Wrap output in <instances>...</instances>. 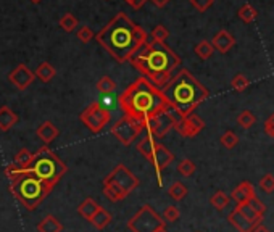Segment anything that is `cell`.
Listing matches in <instances>:
<instances>
[{
    "instance_id": "1",
    "label": "cell",
    "mask_w": 274,
    "mask_h": 232,
    "mask_svg": "<svg viewBox=\"0 0 274 232\" xmlns=\"http://www.w3.org/2000/svg\"><path fill=\"white\" fill-rule=\"evenodd\" d=\"M97 42L120 63L131 60L137 50L147 44V32L125 13H118L95 36Z\"/></svg>"
},
{
    "instance_id": "2",
    "label": "cell",
    "mask_w": 274,
    "mask_h": 232,
    "mask_svg": "<svg viewBox=\"0 0 274 232\" xmlns=\"http://www.w3.org/2000/svg\"><path fill=\"white\" fill-rule=\"evenodd\" d=\"M143 78L155 87L163 89L173 78V71L181 65V58L164 42H147L129 60Z\"/></svg>"
},
{
    "instance_id": "3",
    "label": "cell",
    "mask_w": 274,
    "mask_h": 232,
    "mask_svg": "<svg viewBox=\"0 0 274 232\" xmlns=\"http://www.w3.org/2000/svg\"><path fill=\"white\" fill-rule=\"evenodd\" d=\"M118 104L126 116H131L137 121H143L169 108L166 99L161 94V89L155 87L143 76L136 79L121 92Z\"/></svg>"
},
{
    "instance_id": "4",
    "label": "cell",
    "mask_w": 274,
    "mask_h": 232,
    "mask_svg": "<svg viewBox=\"0 0 274 232\" xmlns=\"http://www.w3.org/2000/svg\"><path fill=\"white\" fill-rule=\"evenodd\" d=\"M161 94L169 108H173L179 118H186L194 113L195 108L210 95L208 89L198 83L197 78L186 68L169 79V83L161 89Z\"/></svg>"
},
{
    "instance_id": "5",
    "label": "cell",
    "mask_w": 274,
    "mask_h": 232,
    "mask_svg": "<svg viewBox=\"0 0 274 232\" xmlns=\"http://www.w3.org/2000/svg\"><path fill=\"white\" fill-rule=\"evenodd\" d=\"M10 181H11L10 192L27 211L37 210L39 205L42 203L53 190L52 187H49L47 184L40 181L34 173L27 171V169L24 173L15 176Z\"/></svg>"
},
{
    "instance_id": "6",
    "label": "cell",
    "mask_w": 274,
    "mask_h": 232,
    "mask_svg": "<svg viewBox=\"0 0 274 232\" xmlns=\"http://www.w3.org/2000/svg\"><path fill=\"white\" fill-rule=\"evenodd\" d=\"M26 169L34 173L44 184L53 189L66 174L68 166L49 147H40L36 153H32V161Z\"/></svg>"
},
{
    "instance_id": "7",
    "label": "cell",
    "mask_w": 274,
    "mask_h": 232,
    "mask_svg": "<svg viewBox=\"0 0 274 232\" xmlns=\"http://www.w3.org/2000/svg\"><path fill=\"white\" fill-rule=\"evenodd\" d=\"M139 187V179L120 163L104 179V194L110 202H121Z\"/></svg>"
},
{
    "instance_id": "8",
    "label": "cell",
    "mask_w": 274,
    "mask_h": 232,
    "mask_svg": "<svg viewBox=\"0 0 274 232\" xmlns=\"http://www.w3.org/2000/svg\"><path fill=\"white\" fill-rule=\"evenodd\" d=\"M137 150L153 165L156 176H158V184L161 186V173L174 161V155L148 134L137 144Z\"/></svg>"
},
{
    "instance_id": "9",
    "label": "cell",
    "mask_w": 274,
    "mask_h": 232,
    "mask_svg": "<svg viewBox=\"0 0 274 232\" xmlns=\"http://www.w3.org/2000/svg\"><path fill=\"white\" fill-rule=\"evenodd\" d=\"M179 119H181L179 115H177L173 108H168V110H164L158 115L143 119L142 124H143V131H147L148 135L160 139V137H164L171 129H174Z\"/></svg>"
},
{
    "instance_id": "10",
    "label": "cell",
    "mask_w": 274,
    "mask_h": 232,
    "mask_svg": "<svg viewBox=\"0 0 274 232\" xmlns=\"http://www.w3.org/2000/svg\"><path fill=\"white\" fill-rule=\"evenodd\" d=\"M126 226L131 232H155L158 228L166 226V223L150 205H143L128 221Z\"/></svg>"
},
{
    "instance_id": "11",
    "label": "cell",
    "mask_w": 274,
    "mask_h": 232,
    "mask_svg": "<svg viewBox=\"0 0 274 232\" xmlns=\"http://www.w3.org/2000/svg\"><path fill=\"white\" fill-rule=\"evenodd\" d=\"M142 131H143L142 121H137L126 115L123 116L121 119L116 121L112 127L113 137L118 139V142H121L123 145H131Z\"/></svg>"
},
{
    "instance_id": "12",
    "label": "cell",
    "mask_w": 274,
    "mask_h": 232,
    "mask_svg": "<svg viewBox=\"0 0 274 232\" xmlns=\"http://www.w3.org/2000/svg\"><path fill=\"white\" fill-rule=\"evenodd\" d=\"M79 118L82 122H84V126L89 129V131L97 134L108 124L110 119H112V116H110V112L105 110L99 102H92V104L79 115Z\"/></svg>"
},
{
    "instance_id": "13",
    "label": "cell",
    "mask_w": 274,
    "mask_h": 232,
    "mask_svg": "<svg viewBox=\"0 0 274 232\" xmlns=\"http://www.w3.org/2000/svg\"><path fill=\"white\" fill-rule=\"evenodd\" d=\"M203 127H205L203 119L200 118V116L192 113V115L186 116V118H181L179 121H177L174 129L182 135V137L189 139V137H195L197 134H200Z\"/></svg>"
},
{
    "instance_id": "14",
    "label": "cell",
    "mask_w": 274,
    "mask_h": 232,
    "mask_svg": "<svg viewBox=\"0 0 274 232\" xmlns=\"http://www.w3.org/2000/svg\"><path fill=\"white\" fill-rule=\"evenodd\" d=\"M8 79H10V83L18 89V91H26V89L34 83L36 76H34V73L29 70V68L21 63L8 74Z\"/></svg>"
},
{
    "instance_id": "15",
    "label": "cell",
    "mask_w": 274,
    "mask_h": 232,
    "mask_svg": "<svg viewBox=\"0 0 274 232\" xmlns=\"http://www.w3.org/2000/svg\"><path fill=\"white\" fill-rule=\"evenodd\" d=\"M228 221L234 226L239 232H252L257 226H260L262 223H257V221H250L239 211V208L236 207L234 210L231 211L229 216H228Z\"/></svg>"
},
{
    "instance_id": "16",
    "label": "cell",
    "mask_w": 274,
    "mask_h": 232,
    "mask_svg": "<svg viewBox=\"0 0 274 232\" xmlns=\"http://www.w3.org/2000/svg\"><path fill=\"white\" fill-rule=\"evenodd\" d=\"M211 45H213V49L219 53H228L232 47L236 45V39L232 36L231 32H228L226 29H221L216 36L211 39Z\"/></svg>"
},
{
    "instance_id": "17",
    "label": "cell",
    "mask_w": 274,
    "mask_h": 232,
    "mask_svg": "<svg viewBox=\"0 0 274 232\" xmlns=\"http://www.w3.org/2000/svg\"><path fill=\"white\" fill-rule=\"evenodd\" d=\"M36 134L42 142H45V144H50V142H53L60 135V129L55 126L53 122L45 121L36 129Z\"/></svg>"
},
{
    "instance_id": "18",
    "label": "cell",
    "mask_w": 274,
    "mask_h": 232,
    "mask_svg": "<svg viewBox=\"0 0 274 232\" xmlns=\"http://www.w3.org/2000/svg\"><path fill=\"white\" fill-rule=\"evenodd\" d=\"M18 122V115L11 112L10 107H2L0 108V131H10V129Z\"/></svg>"
},
{
    "instance_id": "19",
    "label": "cell",
    "mask_w": 274,
    "mask_h": 232,
    "mask_svg": "<svg viewBox=\"0 0 274 232\" xmlns=\"http://www.w3.org/2000/svg\"><path fill=\"white\" fill-rule=\"evenodd\" d=\"M39 232H61L63 231V224L58 221V218L53 215H47L42 221L37 224Z\"/></svg>"
},
{
    "instance_id": "20",
    "label": "cell",
    "mask_w": 274,
    "mask_h": 232,
    "mask_svg": "<svg viewBox=\"0 0 274 232\" xmlns=\"http://www.w3.org/2000/svg\"><path fill=\"white\" fill-rule=\"evenodd\" d=\"M34 76H36V79L42 81V83H50V81L57 76V71H55V68L49 61H42V63L36 68V71H34Z\"/></svg>"
},
{
    "instance_id": "21",
    "label": "cell",
    "mask_w": 274,
    "mask_h": 232,
    "mask_svg": "<svg viewBox=\"0 0 274 232\" xmlns=\"http://www.w3.org/2000/svg\"><path fill=\"white\" fill-rule=\"evenodd\" d=\"M99 208H100V205L95 202L94 199H86L84 202H82L79 207H78V213L84 218V220H87V221H91L92 220V216L97 213L99 211Z\"/></svg>"
},
{
    "instance_id": "22",
    "label": "cell",
    "mask_w": 274,
    "mask_h": 232,
    "mask_svg": "<svg viewBox=\"0 0 274 232\" xmlns=\"http://www.w3.org/2000/svg\"><path fill=\"white\" fill-rule=\"evenodd\" d=\"M89 223H92L94 228H97V229L102 231V229H105L110 223H112V215H110L107 210H104V208L100 207L99 211L92 216V220L89 221Z\"/></svg>"
},
{
    "instance_id": "23",
    "label": "cell",
    "mask_w": 274,
    "mask_h": 232,
    "mask_svg": "<svg viewBox=\"0 0 274 232\" xmlns=\"http://www.w3.org/2000/svg\"><path fill=\"white\" fill-rule=\"evenodd\" d=\"M210 203H211V207H215L218 211H223L226 207H229L231 197L226 194V192H223V190H216V192L211 195Z\"/></svg>"
},
{
    "instance_id": "24",
    "label": "cell",
    "mask_w": 274,
    "mask_h": 232,
    "mask_svg": "<svg viewBox=\"0 0 274 232\" xmlns=\"http://www.w3.org/2000/svg\"><path fill=\"white\" fill-rule=\"evenodd\" d=\"M168 194H169V197H171V199H173V200L181 202L182 199H186V195L189 194V190H187V187L184 186L182 182L176 181V182H173V184H171V186H169Z\"/></svg>"
},
{
    "instance_id": "25",
    "label": "cell",
    "mask_w": 274,
    "mask_h": 232,
    "mask_svg": "<svg viewBox=\"0 0 274 232\" xmlns=\"http://www.w3.org/2000/svg\"><path fill=\"white\" fill-rule=\"evenodd\" d=\"M95 87H97V91L100 94H113L115 92V89H116V83L115 81L110 78V76H102L99 81H97V84H95Z\"/></svg>"
},
{
    "instance_id": "26",
    "label": "cell",
    "mask_w": 274,
    "mask_h": 232,
    "mask_svg": "<svg viewBox=\"0 0 274 232\" xmlns=\"http://www.w3.org/2000/svg\"><path fill=\"white\" fill-rule=\"evenodd\" d=\"M255 122H257V116L253 115L250 110H244L237 116V124L241 127H244V129H250L253 124H255Z\"/></svg>"
},
{
    "instance_id": "27",
    "label": "cell",
    "mask_w": 274,
    "mask_h": 232,
    "mask_svg": "<svg viewBox=\"0 0 274 232\" xmlns=\"http://www.w3.org/2000/svg\"><path fill=\"white\" fill-rule=\"evenodd\" d=\"M213 45H211L208 40H202V42H198L195 45V53H197V57L198 58H202V60H208L211 55H213Z\"/></svg>"
},
{
    "instance_id": "28",
    "label": "cell",
    "mask_w": 274,
    "mask_h": 232,
    "mask_svg": "<svg viewBox=\"0 0 274 232\" xmlns=\"http://www.w3.org/2000/svg\"><path fill=\"white\" fill-rule=\"evenodd\" d=\"M32 161V153L29 152L27 148H21L19 152L15 155V165H18L19 168H23V169H26L27 166H29V163Z\"/></svg>"
},
{
    "instance_id": "29",
    "label": "cell",
    "mask_w": 274,
    "mask_h": 232,
    "mask_svg": "<svg viewBox=\"0 0 274 232\" xmlns=\"http://www.w3.org/2000/svg\"><path fill=\"white\" fill-rule=\"evenodd\" d=\"M195 169H197L195 163L192 161V160H189V158H184V160H181V161H179V165H177V173L182 174L184 177H189V176H192V174L195 173Z\"/></svg>"
},
{
    "instance_id": "30",
    "label": "cell",
    "mask_w": 274,
    "mask_h": 232,
    "mask_svg": "<svg viewBox=\"0 0 274 232\" xmlns=\"http://www.w3.org/2000/svg\"><path fill=\"white\" fill-rule=\"evenodd\" d=\"M237 15H239V18H241L244 23H252L253 19L257 18L258 13H257V10L253 8V6H252L250 3H245V5L242 6V8L239 10Z\"/></svg>"
},
{
    "instance_id": "31",
    "label": "cell",
    "mask_w": 274,
    "mask_h": 232,
    "mask_svg": "<svg viewBox=\"0 0 274 232\" xmlns=\"http://www.w3.org/2000/svg\"><path fill=\"white\" fill-rule=\"evenodd\" d=\"M60 26H61V29L63 31L71 32L78 26V19H76V16L73 15V13H66V15H63L60 18Z\"/></svg>"
},
{
    "instance_id": "32",
    "label": "cell",
    "mask_w": 274,
    "mask_h": 232,
    "mask_svg": "<svg viewBox=\"0 0 274 232\" xmlns=\"http://www.w3.org/2000/svg\"><path fill=\"white\" fill-rule=\"evenodd\" d=\"M219 142L223 144V147H226L228 150L231 148H234L237 144H239V137H237V134L236 132H232V131H226L223 135H221V139H219Z\"/></svg>"
},
{
    "instance_id": "33",
    "label": "cell",
    "mask_w": 274,
    "mask_h": 232,
    "mask_svg": "<svg viewBox=\"0 0 274 232\" xmlns=\"http://www.w3.org/2000/svg\"><path fill=\"white\" fill-rule=\"evenodd\" d=\"M249 86H250V81L247 79L244 74H236V76L232 78V81H231V87L237 92H244Z\"/></svg>"
},
{
    "instance_id": "34",
    "label": "cell",
    "mask_w": 274,
    "mask_h": 232,
    "mask_svg": "<svg viewBox=\"0 0 274 232\" xmlns=\"http://www.w3.org/2000/svg\"><path fill=\"white\" fill-rule=\"evenodd\" d=\"M150 36H152V40H155V42H164V40H166L168 36H169V31L164 28L163 24H158L152 29Z\"/></svg>"
},
{
    "instance_id": "35",
    "label": "cell",
    "mask_w": 274,
    "mask_h": 232,
    "mask_svg": "<svg viewBox=\"0 0 274 232\" xmlns=\"http://www.w3.org/2000/svg\"><path fill=\"white\" fill-rule=\"evenodd\" d=\"M260 189L265 194H273L274 192V174H265L260 179Z\"/></svg>"
},
{
    "instance_id": "36",
    "label": "cell",
    "mask_w": 274,
    "mask_h": 232,
    "mask_svg": "<svg viewBox=\"0 0 274 232\" xmlns=\"http://www.w3.org/2000/svg\"><path fill=\"white\" fill-rule=\"evenodd\" d=\"M179 216H181V213L176 207H166L163 211V215H161L164 223H174V221L179 220Z\"/></svg>"
},
{
    "instance_id": "37",
    "label": "cell",
    "mask_w": 274,
    "mask_h": 232,
    "mask_svg": "<svg viewBox=\"0 0 274 232\" xmlns=\"http://www.w3.org/2000/svg\"><path fill=\"white\" fill-rule=\"evenodd\" d=\"M76 36H78V39L81 40V42L82 44H87V42H91V40L95 37L94 36V32H92V29L91 28H89V26H82V28L78 31V34H76Z\"/></svg>"
},
{
    "instance_id": "38",
    "label": "cell",
    "mask_w": 274,
    "mask_h": 232,
    "mask_svg": "<svg viewBox=\"0 0 274 232\" xmlns=\"http://www.w3.org/2000/svg\"><path fill=\"white\" fill-rule=\"evenodd\" d=\"M247 203H249V207H250L253 211H255L257 215H260V216H263V215H265L266 207H265V203L258 199V197H253V199H252V200H249Z\"/></svg>"
},
{
    "instance_id": "39",
    "label": "cell",
    "mask_w": 274,
    "mask_h": 232,
    "mask_svg": "<svg viewBox=\"0 0 274 232\" xmlns=\"http://www.w3.org/2000/svg\"><path fill=\"white\" fill-rule=\"evenodd\" d=\"M237 187L242 190L244 195H245L249 200H252L253 197H257V194H255V187H253V184H250L249 181H242Z\"/></svg>"
},
{
    "instance_id": "40",
    "label": "cell",
    "mask_w": 274,
    "mask_h": 232,
    "mask_svg": "<svg viewBox=\"0 0 274 232\" xmlns=\"http://www.w3.org/2000/svg\"><path fill=\"white\" fill-rule=\"evenodd\" d=\"M190 3H192V6L197 10V11H207L211 5L215 3V0H190Z\"/></svg>"
},
{
    "instance_id": "41",
    "label": "cell",
    "mask_w": 274,
    "mask_h": 232,
    "mask_svg": "<svg viewBox=\"0 0 274 232\" xmlns=\"http://www.w3.org/2000/svg\"><path fill=\"white\" fill-rule=\"evenodd\" d=\"M231 199H234L237 202V205H241V203H247L249 202V199L244 195V192L239 187H236L234 190H232V194H231Z\"/></svg>"
},
{
    "instance_id": "42",
    "label": "cell",
    "mask_w": 274,
    "mask_h": 232,
    "mask_svg": "<svg viewBox=\"0 0 274 232\" xmlns=\"http://www.w3.org/2000/svg\"><path fill=\"white\" fill-rule=\"evenodd\" d=\"M265 132L271 135V137H274V115L271 116L270 119L265 121Z\"/></svg>"
},
{
    "instance_id": "43",
    "label": "cell",
    "mask_w": 274,
    "mask_h": 232,
    "mask_svg": "<svg viewBox=\"0 0 274 232\" xmlns=\"http://www.w3.org/2000/svg\"><path fill=\"white\" fill-rule=\"evenodd\" d=\"M125 2L129 5V6H133L134 10H139L143 6V3L147 2V0H125Z\"/></svg>"
},
{
    "instance_id": "44",
    "label": "cell",
    "mask_w": 274,
    "mask_h": 232,
    "mask_svg": "<svg viewBox=\"0 0 274 232\" xmlns=\"http://www.w3.org/2000/svg\"><path fill=\"white\" fill-rule=\"evenodd\" d=\"M168 2H171V0H152V3L155 6H158V8H163V6L166 5Z\"/></svg>"
},
{
    "instance_id": "45",
    "label": "cell",
    "mask_w": 274,
    "mask_h": 232,
    "mask_svg": "<svg viewBox=\"0 0 274 232\" xmlns=\"http://www.w3.org/2000/svg\"><path fill=\"white\" fill-rule=\"evenodd\" d=\"M252 232H271L266 226H263V224H260V226H257L255 229H253Z\"/></svg>"
},
{
    "instance_id": "46",
    "label": "cell",
    "mask_w": 274,
    "mask_h": 232,
    "mask_svg": "<svg viewBox=\"0 0 274 232\" xmlns=\"http://www.w3.org/2000/svg\"><path fill=\"white\" fill-rule=\"evenodd\" d=\"M155 232H168V231H166V226H161V228L156 229Z\"/></svg>"
},
{
    "instance_id": "47",
    "label": "cell",
    "mask_w": 274,
    "mask_h": 232,
    "mask_svg": "<svg viewBox=\"0 0 274 232\" xmlns=\"http://www.w3.org/2000/svg\"><path fill=\"white\" fill-rule=\"evenodd\" d=\"M31 2H32V3H39V2H40V0H31Z\"/></svg>"
},
{
    "instance_id": "48",
    "label": "cell",
    "mask_w": 274,
    "mask_h": 232,
    "mask_svg": "<svg viewBox=\"0 0 274 232\" xmlns=\"http://www.w3.org/2000/svg\"><path fill=\"white\" fill-rule=\"evenodd\" d=\"M197 232H200V231H197Z\"/></svg>"
}]
</instances>
